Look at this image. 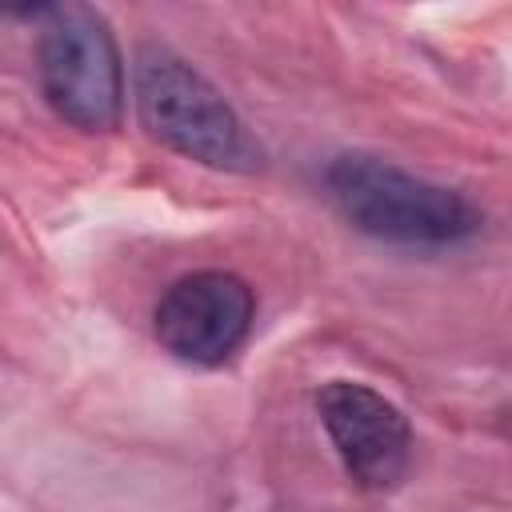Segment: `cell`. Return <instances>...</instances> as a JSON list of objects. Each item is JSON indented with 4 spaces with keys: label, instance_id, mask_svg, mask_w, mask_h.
I'll list each match as a JSON object with an SVG mask.
<instances>
[{
    "label": "cell",
    "instance_id": "1",
    "mask_svg": "<svg viewBox=\"0 0 512 512\" xmlns=\"http://www.w3.org/2000/svg\"><path fill=\"white\" fill-rule=\"evenodd\" d=\"M324 184L352 228L388 244L448 248L484 228V212L464 192L424 180L372 152L336 156L324 168Z\"/></svg>",
    "mask_w": 512,
    "mask_h": 512
},
{
    "label": "cell",
    "instance_id": "2",
    "mask_svg": "<svg viewBox=\"0 0 512 512\" xmlns=\"http://www.w3.org/2000/svg\"><path fill=\"white\" fill-rule=\"evenodd\" d=\"M132 92L148 136L180 152L184 160L220 172H256L264 164V148L256 144L248 124L188 60L164 48L140 52Z\"/></svg>",
    "mask_w": 512,
    "mask_h": 512
},
{
    "label": "cell",
    "instance_id": "3",
    "mask_svg": "<svg viewBox=\"0 0 512 512\" xmlns=\"http://www.w3.org/2000/svg\"><path fill=\"white\" fill-rule=\"evenodd\" d=\"M40 88L80 132H112L124 112V64L108 20L84 4H52L40 20Z\"/></svg>",
    "mask_w": 512,
    "mask_h": 512
},
{
    "label": "cell",
    "instance_id": "4",
    "mask_svg": "<svg viewBox=\"0 0 512 512\" xmlns=\"http://www.w3.org/2000/svg\"><path fill=\"white\" fill-rule=\"evenodd\" d=\"M256 296L236 272L204 268L180 276L156 304L152 328L164 352L184 364H224L252 332Z\"/></svg>",
    "mask_w": 512,
    "mask_h": 512
},
{
    "label": "cell",
    "instance_id": "5",
    "mask_svg": "<svg viewBox=\"0 0 512 512\" xmlns=\"http://www.w3.org/2000/svg\"><path fill=\"white\" fill-rule=\"evenodd\" d=\"M320 424L360 488H392L412 460V428L404 412L360 380H328L316 392Z\"/></svg>",
    "mask_w": 512,
    "mask_h": 512
}]
</instances>
